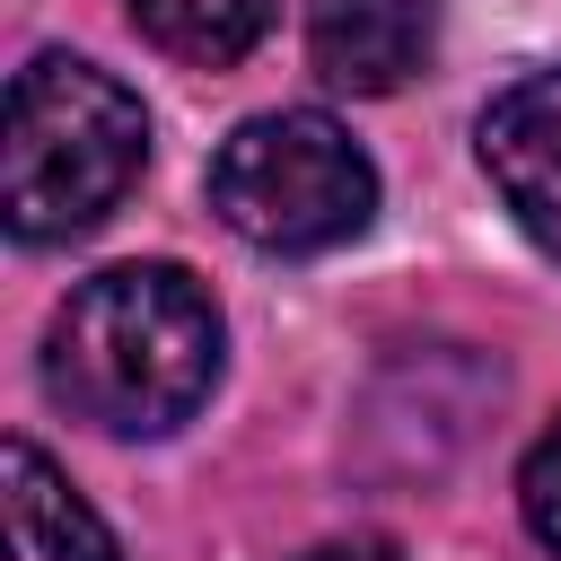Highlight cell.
I'll return each mask as SVG.
<instances>
[{
    "instance_id": "obj_8",
    "label": "cell",
    "mask_w": 561,
    "mask_h": 561,
    "mask_svg": "<svg viewBox=\"0 0 561 561\" xmlns=\"http://www.w3.org/2000/svg\"><path fill=\"white\" fill-rule=\"evenodd\" d=\"M517 508H526V535H535L543 552H561V421L526 447V465H517Z\"/></svg>"
},
{
    "instance_id": "obj_7",
    "label": "cell",
    "mask_w": 561,
    "mask_h": 561,
    "mask_svg": "<svg viewBox=\"0 0 561 561\" xmlns=\"http://www.w3.org/2000/svg\"><path fill=\"white\" fill-rule=\"evenodd\" d=\"M131 26L158 53L193 61V70H228V61H245L263 44L272 0H131Z\"/></svg>"
},
{
    "instance_id": "obj_1",
    "label": "cell",
    "mask_w": 561,
    "mask_h": 561,
    "mask_svg": "<svg viewBox=\"0 0 561 561\" xmlns=\"http://www.w3.org/2000/svg\"><path fill=\"white\" fill-rule=\"evenodd\" d=\"M219 386V307L184 263L79 280L44 333V394L105 438H167Z\"/></svg>"
},
{
    "instance_id": "obj_2",
    "label": "cell",
    "mask_w": 561,
    "mask_h": 561,
    "mask_svg": "<svg viewBox=\"0 0 561 561\" xmlns=\"http://www.w3.org/2000/svg\"><path fill=\"white\" fill-rule=\"evenodd\" d=\"M140 167H149V114L114 70H96L79 53H35L9 79V105H0V219H9L18 245L88 237L96 219L123 210Z\"/></svg>"
},
{
    "instance_id": "obj_4",
    "label": "cell",
    "mask_w": 561,
    "mask_h": 561,
    "mask_svg": "<svg viewBox=\"0 0 561 561\" xmlns=\"http://www.w3.org/2000/svg\"><path fill=\"white\" fill-rule=\"evenodd\" d=\"M473 149H482V175L500 184L508 219L561 263V70L508 79V88L482 105Z\"/></svg>"
},
{
    "instance_id": "obj_3",
    "label": "cell",
    "mask_w": 561,
    "mask_h": 561,
    "mask_svg": "<svg viewBox=\"0 0 561 561\" xmlns=\"http://www.w3.org/2000/svg\"><path fill=\"white\" fill-rule=\"evenodd\" d=\"M210 210L263 254H324L377 219V167L333 114L280 105L219 140Z\"/></svg>"
},
{
    "instance_id": "obj_6",
    "label": "cell",
    "mask_w": 561,
    "mask_h": 561,
    "mask_svg": "<svg viewBox=\"0 0 561 561\" xmlns=\"http://www.w3.org/2000/svg\"><path fill=\"white\" fill-rule=\"evenodd\" d=\"M0 535H9V561H123L114 535H105V517L26 438L0 447Z\"/></svg>"
},
{
    "instance_id": "obj_5",
    "label": "cell",
    "mask_w": 561,
    "mask_h": 561,
    "mask_svg": "<svg viewBox=\"0 0 561 561\" xmlns=\"http://www.w3.org/2000/svg\"><path fill=\"white\" fill-rule=\"evenodd\" d=\"M438 53V0H307V61L342 96H394Z\"/></svg>"
},
{
    "instance_id": "obj_9",
    "label": "cell",
    "mask_w": 561,
    "mask_h": 561,
    "mask_svg": "<svg viewBox=\"0 0 561 561\" xmlns=\"http://www.w3.org/2000/svg\"><path fill=\"white\" fill-rule=\"evenodd\" d=\"M298 561H403V552L377 543V535H359V543H316V552H298Z\"/></svg>"
}]
</instances>
